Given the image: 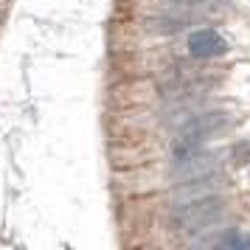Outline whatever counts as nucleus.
Instances as JSON below:
<instances>
[{
	"instance_id": "f257e3e1",
	"label": "nucleus",
	"mask_w": 250,
	"mask_h": 250,
	"mask_svg": "<svg viewBox=\"0 0 250 250\" xmlns=\"http://www.w3.org/2000/svg\"><path fill=\"white\" fill-rule=\"evenodd\" d=\"M225 200L208 194V197H197L188 203H180L171 214V225L180 233H203L208 228H214L222 216H225Z\"/></svg>"
},
{
	"instance_id": "f03ea898",
	"label": "nucleus",
	"mask_w": 250,
	"mask_h": 250,
	"mask_svg": "<svg viewBox=\"0 0 250 250\" xmlns=\"http://www.w3.org/2000/svg\"><path fill=\"white\" fill-rule=\"evenodd\" d=\"M228 124V113H203L194 115L188 124L180 126V132L174 138V155H188V152H197L211 135H216L222 126Z\"/></svg>"
},
{
	"instance_id": "7ed1b4c3",
	"label": "nucleus",
	"mask_w": 250,
	"mask_h": 250,
	"mask_svg": "<svg viewBox=\"0 0 250 250\" xmlns=\"http://www.w3.org/2000/svg\"><path fill=\"white\" fill-rule=\"evenodd\" d=\"M225 51H228V42L216 28H200V31H194L188 37V54L194 59H214V57H222Z\"/></svg>"
},
{
	"instance_id": "20e7f679",
	"label": "nucleus",
	"mask_w": 250,
	"mask_h": 250,
	"mask_svg": "<svg viewBox=\"0 0 250 250\" xmlns=\"http://www.w3.org/2000/svg\"><path fill=\"white\" fill-rule=\"evenodd\" d=\"M214 166H216V155H200V149H197V152H188V155L177 158L174 177L191 180V177H200V174H211Z\"/></svg>"
},
{
	"instance_id": "39448f33",
	"label": "nucleus",
	"mask_w": 250,
	"mask_h": 250,
	"mask_svg": "<svg viewBox=\"0 0 250 250\" xmlns=\"http://www.w3.org/2000/svg\"><path fill=\"white\" fill-rule=\"evenodd\" d=\"M216 186H219L216 174H200V177H191V180H183V186L174 194V205L197 200V197H208V194L216 191Z\"/></svg>"
},
{
	"instance_id": "423d86ee",
	"label": "nucleus",
	"mask_w": 250,
	"mask_h": 250,
	"mask_svg": "<svg viewBox=\"0 0 250 250\" xmlns=\"http://www.w3.org/2000/svg\"><path fill=\"white\" fill-rule=\"evenodd\" d=\"M214 245H222V248H250V236H242V233H225V236L214 239Z\"/></svg>"
},
{
	"instance_id": "0eeeda50",
	"label": "nucleus",
	"mask_w": 250,
	"mask_h": 250,
	"mask_svg": "<svg viewBox=\"0 0 250 250\" xmlns=\"http://www.w3.org/2000/svg\"><path fill=\"white\" fill-rule=\"evenodd\" d=\"M186 28V23H183V20H169V17H160V20H152V23H149V28H152V31H177V28Z\"/></svg>"
},
{
	"instance_id": "6e6552de",
	"label": "nucleus",
	"mask_w": 250,
	"mask_h": 250,
	"mask_svg": "<svg viewBox=\"0 0 250 250\" xmlns=\"http://www.w3.org/2000/svg\"><path fill=\"white\" fill-rule=\"evenodd\" d=\"M248 155H250V144H242V146L233 149V160L236 163H248Z\"/></svg>"
},
{
	"instance_id": "1a4fd4ad",
	"label": "nucleus",
	"mask_w": 250,
	"mask_h": 250,
	"mask_svg": "<svg viewBox=\"0 0 250 250\" xmlns=\"http://www.w3.org/2000/svg\"><path fill=\"white\" fill-rule=\"evenodd\" d=\"M188 6H194V3H225V0H186Z\"/></svg>"
}]
</instances>
